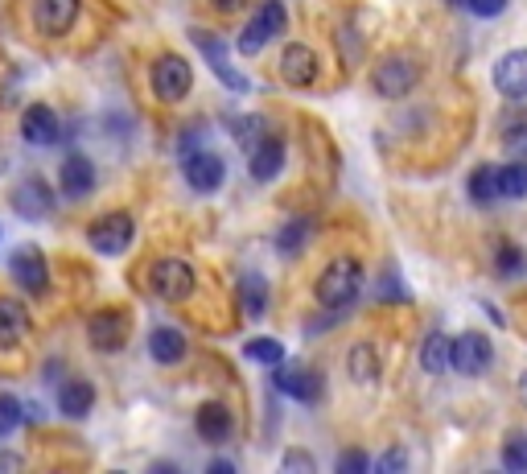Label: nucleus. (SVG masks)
Listing matches in <instances>:
<instances>
[{"label":"nucleus","mask_w":527,"mask_h":474,"mask_svg":"<svg viewBox=\"0 0 527 474\" xmlns=\"http://www.w3.org/2000/svg\"><path fill=\"white\" fill-rule=\"evenodd\" d=\"M149 87H153V95L161 99V104H182V99L190 95V87H194L190 62L182 54H161V58H153V66H149Z\"/></svg>","instance_id":"obj_2"},{"label":"nucleus","mask_w":527,"mask_h":474,"mask_svg":"<svg viewBox=\"0 0 527 474\" xmlns=\"http://www.w3.org/2000/svg\"><path fill=\"white\" fill-rule=\"evenodd\" d=\"M503 466L507 470H527V433H507V442H503Z\"/></svg>","instance_id":"obj_33"},{"label":"nucleus","mask_w":527,"mask_h":474,"mask_svg":"<svg viewBox=\"0 0 527 474\" xmlns=\"http://www.w3.org/2000/svg\"><path fill=\"white\" fill-rule=\"evenodd\" d=\"M243 355H248L252 363H264V367H276V363H285V343L280 338H252L248 347H243Z\"/></svg>","instance_id":"obj_30"},{"label":"nucleus","mask_w":527,"mask_h":474,"mask_svg":"<svg viewBox=\"0 0 527 474\" xmlns=\"http://www.w3.org/2000/svg\"><path fill=\"white\" fill-rule=\"evenodd\" d=\"M248 169H252V178L260 186L280 178V169H285V141H280L276 132H264V137L248 149Z\"/></svg>","instance_id":"obj_11"},{"label":"nucleus","mask_w":527,"mask_h":474,"mask_svg":"<svg viewBox=\"0 0 527 474\" xmlns=\"http://www.w3.org/2000/svg\"><path fill=\"white\" fill-rule=\"evenodd\" d=\"M21 421H25V404L9 392H0V437H9Z\"/></svg>","instance_id":"obj_32"},{"label":"nucleus","mask_w":527,"mask_h":474,"mask_svg":"<svg viewBox=\"0 0 527 474\" xmlns=\"http://www.w3.org/2000/svg\"><path fill=\"white\" fill-rule=\"evenodd\" d=\"M420 83V62H412L408 54H392L375 66L371 75V87L383 95V99H404L412 87Z\"/></svg>","instance_id":"obj_7"},{"label":"nucleus","mask_w":527,"mask_h":474,"mask_svg":"<svg viewBox=\"0 0 527 474\" xmlns=\"http://www.w3.org/2000/svg\"><path fill=\"white\" fill-rule=\"evenodd\" d=\"M149 355H153V363L173 367V363H182L190 355V343H186V334L178 326H157L149 334Z\"/></svg>","instance_id":"obj_20"},{"label":"nucleus","mask_w":527,"mask_h":474,"mask_svg":"<svg viewBox=\"0 0 527 474\" xmlns=\"http://www.w3.org/2000/svg\"><path fill=\"white\" fill-rule=\"evenodd\" d=\"M83 13V0H33V25L46 38H66Z\"/></svg>","instance_id":"obj_10"},{"label":"nucleus","mask_w":527,"mask_h":474,"mask_svg":"<svg viewBox=\"0 0 527 474\" xmlns=\"http://www.w3.org/2000/svg\"><path fill=\"white\" fill-rule=\"evenodd\" d=\"M21 137H25L29 145H38V149H50V145L58 141V116H54V108L29 104V108L21 112Z\"/></svg>","instance_id":"obj_18"},{"label":"nucleus","mask_w":527,"mask_h":474,"mask_svg":"<svg viewBox=\"0 0 527 474\" xmlns=\"http://www.w3.org/2000/svg\"><path fill=\"white\" fill-rule=\"evenodd\" d=\"M149 289L161 301H190L194 289H198V277H194V268L186 260L165 256V260H153L149 264Z\"/></svg>","instance_id":"obj_3"},{"label":"nucleus","mask_w":527,"mask_h":474,"mask_svg":"<svg viewBox=\"0 0 527 474\" xmlns=\"http://www.w3.org/2000/svg\"><path fill=\"white\" fill-rule=\"evenodd\" d=\"M210 5H215L219 13H235V9H243V5H248V0H210Z\"/></svg>","instance_id":"obj_40"},{"label":"nucleus","mask_w":527,"mask_h":474,"mask_svg":"<svg viewBox=\"0 0 527 474\" xmlns=\"http://www.w3.org/2000/svg\"><path fill=\"white\" fill-rule=\"evenodd\" d=\"M503 145L511 149V157H523L527 161V116H519L515 124L503 128Z\"/></svg>","instance_id":"obj_34"},{"label":"nucleus","mask_w":527,"mask_h":474,"mask_svg":"<svg viewBox=\"0 0 527 474\" xmlns=\"http://www.w3.org/2000/svg\"><path fill=\"white\" fill-rule=\"evenodd\" d=\"M9 277H13L25 293L42 297V293L50 289V264H46V252H42V248H33V244L17 248L13 260H9Z\"/></svg>","instance_id":"obj_9"},{"label":"nucleus","mask_w":527,"mask_h":474,"mask_svg":"<svg viewBox=\"0 0 527 474\" xmlns=\"http://www.w3.org/2000/svg\"><path fill=\"white\" fill-rule=\"evenodd\" d=\"M231 132H235V141L243 149H252L264 137V132H268V124H264V116H239V120H231Z\"/></svg>","instance_id":"obj_31"},{"label":"nucleus","mask_w":527,"mask_h":474,"mask_svg":"<svg viewBox=\"0 0 527 474\" xmlns=\"http://www.w3.org/2000/svg\"><path fill=\"white\" fill-rule=\"evenodd\" d=\"M449 5H466V0H449Z\"/></svg>","instance_id":"obj_43"},{"label":"nucleus","mask_w":527,"mask_h":474,"mask_svg":"<svg viewBox=\"0 0 527 474\" xmlns=\"http://www.w3.org/2000/svg\"><path fill=\"white\" fill-rule=\"evenodd\" d=\"M285 470H313L309 454H285Z\"/></svg>","instance_id":"obj_39"},{"label":"nucleus","mask_w":527,"mask_h":474,"mask_svg":"<svg viewBox=\"0 0 527 474\" xmlns=\"http://www.w3.org/2000/svg\"><path fill=\"white\" fill-rule=\"evenodd\" d=\"M490 79H495V91L507 95V99H527V50H511L495 62V71H490Z\"/></svg>","instance_id":"obj_16"},{"label":"nucleus","mask_w":527,"mask_h":474,"mask_svg":"<svg viewBox=\"0 0 527 474\" xmlns=\"http://www.w3.org/2000/svg\"><path fill=\"white\" fill-rule=\"evenodd\" d=\"M346 371H350V380L355 384H375L379 380V351L371 347V343H355L350 347V355H346Z\"/></svg>","instance_id":"obj_24"},{"label":"nucleus","mask_w":527,"mask_h":474,"mask_svg":"<svg viewBox=\"0 0 527 474\" xmlns=\"http://www.w3.org/2000/svg\"><path fill=\"white\" fill-rule=\"evenodd\" d=\"M367 466H371V458H367L363 450H346V454L338 458V470H342V474H363Z\"/></svg>","instance_id":"obj_37"},{"label":"nucleus","mask_w":527,"mask_h":474,"mask_svg":"<svg viewBox=\"0 0 527 474\" xmlns=\"http://www.w3.org/2000/svg\"><path fill=\"white\" fill-rule=\"evenodd\" d=\"M58 178H62V194L66 198H87L95 190V165L83 153H70L62 161V169H58Z\"/></svg>","instance_id":"obj_19"},{"label":"nucleus","mask_w":527,"mask_h":474,"mask_svg":"<svg viewBox=\"0 0 527 474\" xmlns=\"http://www.w3.org/2000/svg\"><path fill=\"white\" fill-rule=\"evenodd\" d=\"M280 79H285L289 87H309L313 79H318V54H313L309 46H301V42L285 46V54H280Z\"/></svg>","instance_id":"obj_17"},{"label":"nucleus","mask_w":527,"mask_h":474,"mask_svg":"<svg viewBox=\"0 0 527 474\" xmlns=\"http://www.w3.org/2000/svg\"><path fill=\"white\" fill-rule=\"evenodd\" d=\"M363 289V264L355 256H334L326 268L318 285H313V293H318V306L322 310H346L355 306V297Z\"/></svg>","instance_id":"obj_1"},{"label":"nucleus","mask_w":527,"mask_h":474,"mask_svg":"<svg viewBox=\"0 0 527 474\" xmlns=\"http://www.w3.org/2000/svg\"><path fill=\"white\" fill-rule=\"evenodd\" d=\"M223 178H227L223 157L206 153V149L186 153V182H190V190H198V194H215V190L223 186Z\"/></svg>","instance_id":"obj_12"},{"label":"nucleus","mask_w":527,"mask_h":474,"mask_svg":"<svg viewBox=\"0 0 527 474\" xmlns=\"http://www.w3.org/2000/svg\"><path fill=\"white\" fill-rule=\"evenodd\" d=\"M449 343H453V338H445L437 330L425 338V343H420V367H425L429 376H441V371L449 367Z\"/></svg>","instance_id":"obj_27"},{"label":"nucleus","mask_w":527,"mask_h":474,"mask_svg":"<svg viewBox=\"0 0 527 474\" xmlns=\"http://www.w3.org/2000/svg\"><path fill=\"white\" fill-rule=\"evenodd\" d=\"M9 202H13V211H17L21 219H50V211H54V190H50L42 178H25V182L9 194Z\"/></svg>","instance_id":"obj_15"},{"label":"nucleus","mask_w":527,"mask_h":474,"mask_svg":"<svg viewBox=\"0 0 527 474\" xmlns=\"http://www.w3.org/2000/svg\"><path fill=\"white\" fill-rule=\"evenodd\" d=\"M495 264H499V273H503V277H515L519 268H523V252H519V248H511V244H503V248H499V256H495Z\"/></svg>","instance_id":"obj_35"},{"label":"nucleus","mask_w":527,"mask_h":474,"mask_svg":"<svg viewBox=\"0 0 527 474\" xmlns=\"http://www.w3.org/2000/svg\"><path fill=\"white\" fill-rule=\"evenodd\" d=\"M309 235H313V223L301 215V219H289L285 227L276 231V252L280 256H297V252H305L309 248Z\"/></svg>","instance_id":"obj_25"},{"label":"nucleus","mask_w":527,"mask_h":474,"mask_svg":"<svg viewBox=\"0 0 527 474\" xmlns=\"http://www.w3.org/2000/svg\"><path fill=\"white\" fill-rule=\"evenodd\" d=\"M58 409H62V417H70V421H83V417L95 409V388H91L87 380H66L62 392H58Z\"/></svg>","instance_id":"obj_23"},{"label":"nucleus","mask_w":527,"mask_h":474,"mask_svg":"<svg viewBox=\"0 0 527 474\" xmlns=\"http://www.w3.org/2000/svg\"><path fill=\"white\" fill-rule=\"evenodd\" d=\"M285 25H289V13H285V5L280 0H264V5L256 9V17L243 25V33H239V54H260L268 42H276L280 33H285Z\"/></svg>","instance_id":"obj_5"},{"label":"nucleus","mask_w":527,"mask_h":474,"mask_svg":"<svg viewBox=\"0 0 527 474\" xmlns=\"http://www.w3.org/2000/svg\"><path fill=\"white\" fill-rule=\"evenodd\" d=\"M29 334V310L13 297H0V351H13Z\"/></svg>","instance_id":"obj_21"},{"label":"nucleus","mask_w":527,"mask_h":474,"mask_svg":"<svg viewBox=\"0 0 527 474\" xmlns=\"http://www.w3.org/2000/svg\"><path fill=\"white\" fill-rule=\"evenodd\" d=\"M136 240V223L128 211H112V215H99L91 227H87V244L99 252V256H124Z\"/></svg>","instance_id":"obj_6"},{"label":"nucleus","mask_w":527,"mask_h":474,"mask_svg":"<svg viewBox=\"0 0 527 474\" xmlns=\"http://www.w3.org/2000/svg\"><path fill=\"white\" fill-rule=\"evenodd\" d=\"M470 198L474 202H495L499 198V165H478L470 174Z\"/></svg>","instance_id":"obj_29"},{"label":"nucleus","mask_w":527,"mask_h":474,"mask_svg":"<svg viewBox=\"0 0 527 474\" xmlns=\"http://www.w3.org/2000/svg\"><path fill=\"white\" fill-rule=\"evenodd\" d=\"M490 363H495V347H490V338L478 330H466L449 343V367L462 371V376H482Z\"/></svg>","instance_id":"obj_8"},{"label":"nucleus","mask_w":527,"mask_h":474,"mask_svg":"<svg viewBox=\"0 0 527 474\" xmlns=\"http://www.w3.org/2000/svg\"><path fill=\"white\" fill-rule=\"evenodd\" d=\"M408 466V458H404V450H388V454H383L379 458V470L383 474H388V470H404Z\"/></svg>","instance_id":"obj_38"},{"label":"nucleus","mask_w":527,"mask_h":474,"mask_svg":"<svg viewBox=\"0 0 527 474\" xmlns=\"http://www.w3.org/2000/svg\"><path fill=\"white\" fill-rule=\"evenodd\" d=\"M276 388L301 400V404H318L322 400V376L318 371H309V367H285V363H276Z\"/></svg>","instance_id":"obj_14"},{"label":"nucleus","mask_w":527,"mask_h":474,"mask_svg":"<svg viewBox=\"0 0 527 474\" xmlns=\"http://www.w3.org/2000/svg\"><path fill=\"white\" fill-rule=\"evenodd\" d=\"M210 474H235V462H223V458L210 462Z\"/></svg>","instance_id":"obj_41"},{"label":"nucleus","mask_w":527,"mask_h":474,"mask_svg":"<svg viewBox=\"0 0 527 474\" xmlns=\"http://www.w3.org/2000/svg\"><path fill=\"white\" fill-rule=\"evenodd\" d=\"M194 425H198V433H202V442H210V446L227 442V437H231V429H235V421H231V409H227V404H219V400L202 404V409H198V417H194Z\"/></svg>","instance_id":"obj_22"},{"label":"nucleus","mask_w":527,"mask_h":474,"mask_svg":"<svg viewBox=\"0 0 527 474\" xmlns=\"http://www.w3.org/2000/svg\"><path fill=\"white\" fill-rule=\"evenodd\" d=\"M190 42L198 46V54L206 58V66L215 71V79L223 83V87H231L235 95H243V91H252V83H248V75H239L235 66H231V46L219 38V33H210V29H190Z\"/></svg>","instance_id":"obj_4"},{"label":"nucleus","mask_w":527,"mask_h":474,"mask_svg":"<svg viewBox=\"0 0 527 474\" xmlns=\"http://www.w3.org/2000/svg\"><path fill=\"white\" fill-rule=\"evenodd\" d=\"M523 396H527V371H523Z\"/></svg>","instance_id":"obj_42"},{"label":"nucleus","mask_w":527,"mask_h":474,"mask_svg":"<svg viewBox=\"0 0 527 474\" xmlns=\"http://www.w3.org/2000/svg\"><path fill=\"white\" fill-rule=\"evenodd\" d=\"M87 338L95 351H108L116 355L124 343H128V318L120 310H99L91 322H87Z\"/></svg>","instance_id":"obj_13"},{"label":"nucleus","mask_w":527,"mask_h":474,"mask_svg":"<svg viewBox=\"0 0 527 474\" xmlns=\"http://www.w3.org/2000/svg\"><path fill=\"white\" fill-rule=\"evenodd\" d=\"M466 9L482 21H495L499 13H507V0H466Z\"/></svg>","instance_id":"obj_36"},{"label":"nucleus","mask_w":527,"mask_h":474,"mask_svg":"<svg viewBox=\"0 0 527 474\" xmlns=\"http://www.w3.org/2000/svg\"><path fill=\"white\" fill-rule=\"evenodd\" d=\"M239 301H243V314L248 318H260V314H268V285H264V277H256V273H248L239 281Z\"/></svg>","instance_id":"obj_26"},{"label":"nucleus","mask_w":527,"mask_h":474,"mask_svg":"<svg viewBox=\"0 0 527 474\" xmlns=\"http://www.w3.org/2000/svg\"><path fill=\"white\" fill-rule=\"evenodd\" d=\"M499 194L503 198H527V161L523 157L499 165Z\"/></svg>","instance_id":"obj_28"}]
</instances>
